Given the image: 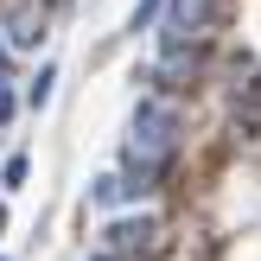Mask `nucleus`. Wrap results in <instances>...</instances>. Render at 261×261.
Returning a JSON list of instances; mask_svg holds the SVG:
<instances>
[{"instance_id": "2", "label": "nucleus", "mask_w": 261, "mask_h": 261, "mask_svg": "<svg viewBox=\"0 0 261 261\" xmlns=\"http://www.w3.org/2000/svg\"><path fill=\"white\" fill-rule=\"evenodd\" d=\"M217 19V0H166V25H160V45L178 51V45H198Z\"/></svg>"}, {"instance_id": "3", "label": "nucleus", "mask_w": 261, "mask_h": 261, "mask_svg": "<svg viewBox=\"0 0 261 261\" xmlns=\"http://www.w3.org/2000/svg\"><path fill=\"white\" fill-rule=\"evenodd\" d=\"M147 242H153L147 217H115V223H102V249L109 255H134V249H147Z\"/></svg>"}, {"instance_id": "10", "label": "nucleus", "mask_w": 261, "mask_h": 261, "mask_svg": "<svg viewBox=\"0 0 261 261\" xmlns=\"http://www.w3.org/2000/svg\"><path fill=\"white\" fill-rule=\"evenodd\" d=\"M0 83H7V32H0Z\"/></svg>"}, {"instance_id": "4", "label": "nucleus", "mask_w": 261, "mask_h": 261, "mask_svg": "<svg viewBox=\"0 0 261 261\" xmlns=\"http://www.w3.org/2000/svg\"><path fill=\"white\" fill-rule=\"evenodd\" d=\"M0 32H7V25H0ZM38 38H45V13H38V7H19V13H13V32H7V45H13V51H32Z\"/></svg>"}, {"instance_id": "5", "label": "nucleus", "mask_w": 261, "mask_h": 261, "mask_svg": "<svg viewBox=\"0 0 261 261\" xmlns=\"http://www.w3.org/2000/svg\"><path fill=\"white\" fill-rule=\"evenodd\" d=\"M51 89H58V64H38V76L25 83V109H45Z\"/></svg>"}, {"instance_id": "12", "label": "nucleus", "mask_w": 261, "mask_h": 261, "mask_svg": "<svg viewBox=\"0 0 261 261\" xmlns=\"http://www.w3.org/2000/svg\"><path fill=\"white\" fill-rule=\"evenodd\" d=\"M0 229H7V204H0Z\"/></svg>"}, {"instance_id": "8", "label": "nucleus", "mask_w": 261, "mask_h": 261, "mask_svg": "<svg viewBox=\"0 0 261 261\" xmlns=\"http://www.w3.org/2000/svg\"><path fill=\"white\" fill-rule=\"evenodd\" d=\"M25 172H32V166H25V153H7V166H0V185L19 191V185H25Z\"/></svg>"}, {"instance_id": "7", "label": "nucleus", "mask_w": 261, "mask_h": 261, "mask_svg": "<svg viewBox=\"0 0 261 261\" xmlns=\"http://www.w3.org/2000/svg\"><path fill=\"white\" fill-rule=\"evenodd\" d=\"M160 13H166V0H140V7L127 13V32H147V25L160 19Z\"/></svg>"}, {"instance_id": "6", "label": "nucleus", "mask_w": 261, "mask_h": 261, "mask_svg": "<svg viewBox=\"0 0 261 261\" xmlns=\"http://www.w3.org/2000/svg\"><path fill=\"white\" fill-rule=\"evenodd\" d=\"M89 204H96V211H109V204H121V172H102L96 185H89Z\"/></svg>"}, {"instance_id": "11", "label": "nucleus", "mask_w": 261, "mask_h": 261, "mask_svg": "<svg viewBox=\"0 0 261 261\" xmlns=\"http://www.w3.org/2000/svg\"><path fill=\"white\" fill-rule=\"evenodd\" d=\"M96 261H127V255H96Z\"/></svg>"}, {"instance_id": "1", "label": "nucleus", "mask_w": 261, "mask_h": 261, "mask_svg": "<svg viewBox=\"0 0 261 261\" xmlns=\"http://www.w3.org/2000/svg\"><path fill=\"white\" fill-rule=\"evenodd\" d=\"M178 134H185V115H178L172 96H140L134 121H127V153H140V160H172L178 153Z\"/></svg>"}, {"instance_id": "9", "label": "nucleus", "mask_w": 261, "mask_h": 261, "mask_svg": "<svg viewBox=\"0 0 261 261\" xmlns=\"http://www.w3.org/2000/svg\"><path fill=\"white\" fill-rule=\"evenodd\" d=\"M13 109H19V102H13V89H7V83H0V127H7V121H13Z\"/></svg>"}]
</instances>
